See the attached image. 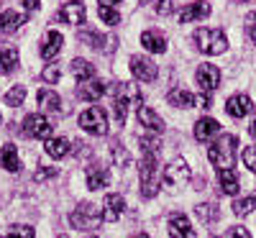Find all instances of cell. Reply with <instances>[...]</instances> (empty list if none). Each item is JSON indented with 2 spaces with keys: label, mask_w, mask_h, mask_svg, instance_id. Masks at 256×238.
<instances>
[{
  "label": "cell",
  "mask_w": 256,
  "mask_h": 238,
  "mask_svg": "<svg viewBox=\"0 0 256 238\" xmlns=\"http://www.w3.org/2000/svg\"><path fill=\"white\" fill-rule=\"evenodd\" d=\"M236 146H238L236 136H220L208 148V159L218 169H233V162H236Z\"/></svg>",
  "instance_id": "cell-1"
},
{
  "label": "cell",
  "mask_w": 256,
  "mask_h": 238,
  "mask_svg": "<svg viewBox=\"0 0 256 238\" xmlns=\"http://www.w3.org/2000/svg\"><path fill=\"white\" fill-rule=\"evenodd\" d=\"M192 38H195L198 49L202 54H210V56L212 54H223L228 49V38H226V34L220 28H198Z\"/></svg>",
  "instance_id": "cell-2"
},
{
  "label": "cell",
  "mask_w": 256,
  "mask_h": 238,
  "mask_svg": "<svg viewBox=\"0 0 256 238\" xmlns=\"http://www.w3.org/2000/svg\"><path fill=\"white\" fill-rule=\"evenodd\" d=\"M138 180H141V194H144V198H154V194L159 192V166H156V154H144Z\"/></svg>",
  "instance_id": "cell-3"
},
{
  "label": "cell",
  "mask_w": 256,
  "mask_h": 238,
  "mask_svg": "<svg viewBox=\"0 0 256 238\" xmlns=\"http://www.w3.org/2000/svg\"><path fill=\"white\" fill-rule=\"evenodd\" d=\"M80 126L88 134H92V136H105L108 134V118H105L102 108H88V110L80 116Z\"/></svg>",
  "instance_id": "cell-4"
},
{
  "label": "cell",
  "mask_w": 256,
  "mask_h": 238,
  "mask_svg": "<svg viewBox=\"0 0 256 238\" xmlns=\"http://www.w3.org/2000/svg\"><path fill=\"white\" fill-rule=\"evenodd\" d=\"M102 220V212H98V208L92 202H82L72 215H70V223L74 228H98V223Z\"/></svg>",
  "instance_id": "cell-5"
},
{
  "label": "cell",
  "mask_w": 256,
  "mask_h": 238,
  "mask_svg": "<svg viewBox=\"0 0 256 238\" xmlns=\"http://www.w3.org/2000/svg\"><path fill=\"white\" fill-rule=\"evenodd\" d=\"M24 134L28 138H49L52 136V123L46 116H41V113H31L26 116L24 120Z\"/></svg>",
  "instance_id": "cell-6"
},
{
  "label": "cell",
  "mask_w": 256,
  "mask_h": 238,
  "mask_svg": "<svg viewBox=\"0 0 256 238\" xmlns=\"http://www.w3.org/2000/svg\"><path fill=\"white\" fill-rule=\"evenodd\" d=\"M190 180V166L184 159H174L169 166H164V174H162V182L166 187H180Z\"/></svg>",
  "instance_id": "cell-7"
},
{
  "label": "cell",
  "mask_w": 256,
  "mask_h": 238,
  "mask_svg": "<svg viewBox=\"0 0 256 238\" xmlns=\"http://www.w3.org/2000/svg\"><path fill=\"white\" fill-rule=\"evenodd\" d=\"M195 80H198L200 88L205 90V95H210L212 90H218V84H220V70L216 67V64H200Z\"/></svg>",
  "instance_id": "cell-8"
},
{
  "label": "cell",
  "mask_w": 256,
  "mask_h": 238,
  "mask_svg": "<svg viewBox=\"0 0 256 238\" xmlns=\"http://www.w3.org/2000/svg\"><path fill=\"white\" fill-rule=\"evenodd\" d=\"M131 72L134 77H138L141 82H154L159 70H156V64L152 59H146V56H131Z\"/></svg>",
  "instance_id": "cell-9"
},
{
  "label": "cell",
  "mask_w": 256,
  "mask_h": 238,
  "mask_svg": "<svg viewBox=\"0 0 256 238\" xmlns=\"http://www.w3.org/2000/svg\"><path fill=\"white\" fill-rule=\"evenodd\" d=\"M169 233H172V238H198V230L190 226L184 212H172L169 215Z\"/></svg>",
  "instance_id": "cell-10"
},
{
  "label": "cell",
  "mask_w": 256,
  "mask_h": 238,
  "mask_svg": "<svg viewBox=\"0 0 256 238\" xmlns=\"http://www.w3.org/2000/svg\"><path fill=\"white\" fill-rule=\"evenodd\" d=\"M56 18L62 20V24H84V3H80V0H72V3H64L56 13Z\"/></svg>",
  "instance_id": "cell-11"
},
{
  "label": "cell",
  "mask_w": 256,
  "mask_h": 238,
  "mask_svg": "<svg viewBox=\"0 0 256 238\" xmlns=\"http://www.w3.org/2000/svg\"><path fill=\"white\" fill-rule=\"evenodd\" d=\"M141 46L152 54H164L166 52V36L156 28H148L141 34Z\"/></svg>",
  "instance_id": "cell-12"
},
{
  "label": "cell",
  "mask_w": 256,
  "mask_h": 238,
  "mask_svg": "<svg viewBox=\"0 0 256 238\" xmlns=\"http://www.w3.org/2000/svg\"><path fill=\"white\" fill-rule=\"evenodd\" d=\"M113 98H120V100H126V102H134V105H136V110H138L141 102H144L141 90L136 88V84H131V82H116V88H113Z\"/></svg>",
  "instance_id": "cell-13"
},
{
  "label": "cell",
  "mask_w": 256,
  "mask_h": 238,
  "mask_svg": "<svg viewBox=\"0 0 256 238\" xmlns=\"http://www.w3.org/2000/svg\"><path fill=\"white\" fill-rule=\"evenodd\" d=\"M226 110H228V116H233V118H244V116H248V113L254 110V102H251L248 95H233V98H228V102H226Z\"/></svg>",
  "instance_id": "cell-14"
},
{
  "label": "cell",
  "mask_w": 256,
  "mask_h": 238,
  "mask_svg": "<svg viewBox=\"0 0 256 238\" xmlns=\"http://www.w3.org/2000/svg\"><path fill=\"white\" fill-rule=\"evenodd\" d=\"M136 118H138V123H141L144 128H148V131H154V134H162V131H164V120L159 118V113L152 110V108L141 105L138 110H136Z\"/></svg>",
  "instance_id": "cell-15"
},
{
  "label": "cell",
  "mask_w": 256,
  "mask_h": 238,
  "mask_svg": "<svg viewBox=\"0 0 256 238\" xmlns=\"http://www.w3.org/2000/svg\"><path fill=\"white\" fill-rule=\"evenodd\" d=\"M62 44H64V36L59 31H49L46 38H44V44H41V56L44 59H56V54L62 52Z\"/></svg>",
  "instance_id": "cell-16"
},
{
  "label": "cell",
  "mask_w": 256,
  "mask_h": 238,
  "mask_svg": "<svg viewBox=\"0 0 256 238\" xmlns=\"http://www.w3.org/2000/svg\"><path fill=\"white\" fill-rule=\"evenodd\" d=\"M88 187L90 190H102V187H108V182H110V174H108V169L105 166H100V164H92V166H88Z\"/></svg>",
  "instance_id": "cell-17"
},
{
  "label": "cell",
  "mask_w": 256,
  "mask_h": 238,
  "mask_svg": "<svg viewBox=\"0 0 256 238\" xmlns=\"http://www.w3.org/2000/svg\"><path fill=\"white\" fill-rule=\"evenodd\" d=\"M24 24H26V13H18V10L0 13V34H13L16 28H20Z\"/></svg>",
  "instance_id": "cell-18"
},
{
  "label": "cell",
  "mask_w": 256,
  "mask_h": 238,
  "mask_svg": "<svg viewBox=\"0 0 256 238\" xmlns=\"http://www.w3.org/2000/svg\"><path fill=\"white\" fill-rule=\"evenodd\" d=\"M218 131H220V123L216 118H200L195 123V138L198 141H208V138L216 136Z\"/></svg>",
  "instance_id": "cell-19"
},
{
  "label": "cell",
  "mask_w": 256,
  "mask_h": 238,
  "mask_svg": "<svg viewBox=\"0 0 256 238\" xmlns=\"http://www.w3.org/2000/svg\"><path fill=\"white\" fill-rule=\"evenodd\" d=\"M123 208H126V200L120 198V194H108V198H105V212H102V220H108V223L118 220V215L123 212Z\"/></svg>",
  "instance_id": "cell-20"
},
{
  "label": "cell",
  "mask_w": 256,
  "mask_h": 238,
  "mask_svg": "<svg viewBox=\"0 0 256 238\" xmlns=\"http://www.w3.org/2000/svg\"><path fill=\"white\" fill-rule=\"evenodd\" d=\"M210 16V6L208 3H190L180 10V20L182 24H190V20H198V18H208Z\"/></svg>",
  "instance_id": "cell-21"
},
{
  "label": "cell",
  "mask_w": 256,
  "mask_h": 238,
  "mask_svg": "<svg viewBox=\"0 0 256 238\" xmlns=\"http://www.w3.org/2000/svg\"><path fill=\"white\" fill-rule=\"evenodd\" d=\"M16 67H18V49L10 44H0V70L10 74Z\"/></svg>",
  "instance_id": "cell-22"
},
{
  "label": "cell",
  "mask_w": 256,
  "mask_h": 238,
  "mask_svg": "<svg viewBox=\"0 0 256 238\" xmlns=\"http://www.w3.org/2000/svg\"><path fill=\"white\" fill-rule=\"evenodd\" d=\"M218 182H220V190H223L226 194H236V192L241 190L238 174H236L233 169H218Z\"/></svg>",
  "instance_id": "cell-23"
},
{
  "label": "cell",
  "mask_w": 256,
  "mask_h": 238,
  "mask_svg": "<svg viewBox=\"0 0 256 238\" xmlns=\"http://www.w3.org/2000/svg\"><path fill=\"white\" fill-rule=\"evenodd\" d=\"M0 166H3L6 172H18L20 169V159L16 154V146L13 144H6L3 151H0Z\"/></svg>",
  "instance_id": "cell-24"
},
{
  "label": "cell",
  "mask_w": 256,
  "mask_h": 238,
  "mask_svg": "<svg viewBox=\"0 0 256 238\" xmlns=\"http://www.w3.org/2000/svg\"><path fill=\"white\" fill-rule=\"evenodd\" d=\"M72 74L77 77V82H90L95 77V64H90L88 59H74L72 62Z\"/></svg>",
  "instance_id": "cell-25"
},
{
  "label": "cell",
  "mask_w": 256,
  "mask_h": 238,
  "mask_svg": "<svg viewBox=\"0 0 256 238\" xmlns=\"http://www.w3.org/2000/svg\"><path fill=\"white\" fill-rule=\"evenodd\" d=\"M102 92H105V84H102V82H98V80H90V82L80 84L77 98H80V100H98Z\"/></svg>",
  "instance_id": "cell-26"
},
{
  "label": "cell",
  "mask_w": 256,
  "mask_h": 238,
  "mask_svg": "<svg viewBox=\"0 0 256 238\" xmlns=\"http://www.w3.org/2000/svg\"><path fill=\"white\" fill-rule=\"evenodd\" d=\"M70 141L67 138H49L46 141V154L49 156H54V159H64V156H67L70 154Z\"/></svg>",
  "instance_id": "cell-27"
},
{
  "label": "cell",
  "mask_w": 256,
  "mask_h": 238,
  "mask_svg": "<svg viewBox=\"0 0 256 238\" xmlns=\"http://www.w3.org/2000/svg\"><path fill=\"white\" fill-rule=\"evenodd\" d=\"M38 105L44 108V110H49V113H59V110H62V100H59V95L52 92V90H41V92H38Z\"/></svg>",
  "instance_id": "cell-28"
},
{
  "label": "cell",
  "mask_w": 256,
  "mask_h": 238,
  "mask_svg": "<svg viewBox=\"0 0 256 238\" xmlns=\"http://www.w3.org/2000/svg\"><path fill=\"white\" fill-rule=\"evenodd\" d=\"M80 41H82V44H88V46H92V49L108 52L105 41H110V38H105V36H102V34H98V31H80Z\"/></svg>",
  "instance_id": "cell-29"
},
{
  "label": "cell",
  "mask_w": 256,
  "mask_h": 238,
  "mask_svg": "<svg viewBox=\"0 0 256 238\" xmlns=\"http://www.w3.org/2000/svg\"><path fill=\"white\" fill-rule=\"evenodd\" d=\"M195 212H198V218H200L202 223H212V220H218V218H220V210L212 205V202H202V205H198Z\"/></svg>",
  "instance_id": "cell-30"
},
{
  "label": "cell",
  "mask_w": 256,
  "mask_h": 238,
  "mask_svg": "<svg viewBox=\"0 0 256 238\" xmlns=\"http://www.w3.org/2000/svg\"><path fill=\"white\" fill-rule=\"evenodd\" d=\"M169 102L177 105V108H192L195 105V95L187 92V90H172L169 92Z\"/></svg>",
  "instance_id": "cell-31"
},
{
  "label": "cell",
  "mask_w": 256,
  "mask_h": 238,
  "mask_svg": "<svg viewBox=\"0 0 256 238\" xmlns=\"http://www.w3.org/2000/svg\"><path fill=\"white\" fill-rule=\"evenodd\" d=\"M24 98H26V88H24V84H16L13 90H8V92H6V105L18 108L20 102H24Z\"/></svg>",
  "instance_id": "cell-32"
},
{
  "label": "cell",
  "mask_w": 256,
  "mask_h": 238,
  "mask_svg": "<svg viewBox=\"0 0 256 238\" xmlns=\"http://www.w3.org/2000/svg\"><path fill=\"white\" fill-rule=\"evenodd\" d=\"M254 208H256V194H251V198H244V200H236V202H233V212H236V215H248Z\"/></svg>",
  "instance_id": "cell-33"
},
{
  "label": "cell",
  "mask_w": 256,
  "mask_h": 238,
  "mask_svg": "<svg viewBox=\"0 0 256 238\" xmlns=\"http://www.w3.org/2000/svg\"><path fill=\"white\" fill-rule=\"evenodd\" d=\"M113 159H116L118 166H128V164H131V154H128L126 146H120V144H113Z\"/></svg>",
  "instance_id": "cell-34"
},
{
  "label": "cell",
  "mask_w": 256,
  "mask_h": 238,
  "mask_svg": "<svg viewBox=\"0 0 256 238\" xmlns=\"http://www.w3.org/2000/svg\"><path fill=\"white\" fill-rule=\"evenodd\" d=\"M98 13H100V18L105 20V24H110V26H118L120 24V13L113 10V8H98Z\"/></svg>",
  "instance_id": "cell-35"
},
{
  "label": "cell",
  "mask_w": 256,
  "mask_h": 238,
  "mask_svg": "<svg viewBox=\"0 0 256 238\" xmlns=\"http://www.w3.org/2000/svg\"><path fill=\"white\" fill-rule=\"evenodd\" d=\"M8 238H34V228L31 226H13L8 230Z\"/></svg>",
  "instance_id": "cell-36"
},
{
  "label": "cell",
  "mask_w": 256,
  "mask_h": 238,
  "mask_svg": "<svg viewBox=\"0 0 256 238\" xmlns=\"http://www.w3.org/2000/svg\"><path fill=\"white\" fill-rule=\"evenodd\" d=\"M244 164L256 174V146H246L244 148Z\"/></svg>",
  "instance_id": "cell-37"
},
{
  "label": "cell",
  "mask_w": 256,
  "mask_h": 238,
  "mask_svg": "<svg viewBox=\"0 0 256 238\" xmlns=\"http://www.w3.org/2000/svg\"><path fill=\"white\" fill-rule=\"evenodd\" d=\"M246 36L251 38V44L256 46V10L246 16Z\"/></svg>",
  "instance_id": "cell-38"
},
{
  "label": "cell",
  "mask_w": 256,
  "mask_h": 238,
  "mask_svg": "<svg viewBox=\"0 0 256 238\" xmlns=\"http://www.w3.org/2000/svg\"><path fill=\"white\" fill-rule=\"evenodd\" d=\"M49 177H56V166H41L36 174H34V180L36 182H46Z\"/></svg>",
  "instance_id": "cell-39"
},
{
  "label": "cell",
  "mask_w": 256,
  "mask_h": 238,
  "mask_svg": "<svg viewBox=\"0 0 256 238\" xmlns=\"http://www.w3.org/2000/svg\"><path fill=\"white\" fill-rule=\"evenodd\" d=\"M41 80H44V82H56V80H59V67L49 64V67L44 70V74H41Z\"/></svg>",
  "instance_id": "cell-40"
},
{
  "label": "cell",
  "mask_w": 256,
  "mask_h": 238,
  "mask_svg": "<svg viewBox=\"0 0 256 238\" xmlns=\"http://www.w3.org/2000/svg\"><path fill=\"white\" fill-rule=\"evenodd\" d=\"M156 10H159V16H169V13L174 10V0H159Z\"/></svg>",
  "instance_id": "cell-41"
},
{
  "label": "cell",
  "mask_w": 256,
  "mask_h": 238,
  "mask_svg": "<svg viewBox=\"0 0 256 238\" xmlns=\"http://www.w3.org/2000/svg\"><path fill=\"white\" fill-rule=\"evenodd\" d=\"M230 238H251V233H248L244 226H233V228H230Z\"/></svg>",
  "instance_id": "cell-42"
},
{
  "label": "cell",
  "mask_w": 256,
  "mask_h": 238,
  "mask_svg": "<svg viewBox=\"0 0 256 238\" xmlns=\"http://www.w3.org/2000/svg\"><path fill=\"white\" fill-rule=\"evenodd\" d=\"M24 6H26V10H38V0H24Z\"/></svg>",
  "instance_id": "cell-43"
},
{
  "label": "cell",
  "mask_w": 256,
  "mask_h": 238,
  "mask_svg": "<svg viewBox=\"0 0 256 238\" xmlns=\"http://www.w3.org/2000/svg\"><path fill=\"white\" fill-rule=\"evenodd\" d=\"M98 3H100V8H110L113 3H120V0H98Z\"/></svg>",
  "instance_id": "cell-44"
},
{
  "label": "cell",
  "mask_w": 256,
  "mask_h": 238,
  "mask_svg": "<svg viewBox=\"0 0 256 238\" xmlns=\"http://www.w3.org/2000/svg\"><path fill=\"white\" fill-rule=\"evenodd\" d=\"M248 134H251V136H254V138H256V118H254V120H251V128H248Z\"/></svg>",
  "instance_id": "cell-45"
},
{
  "label": "cell",
  "mask_w": 256,
  "mask_h": 238,
  "mask_svg": "<svg viewBox=\"0 0 256 238\" xmlns=\"http://www.w3.org/2000/svg\"><path fill=\"white\" fill-rule=\"evenodd\" d=\"M134 238H148V236H146V233H138V236H134Z\"/></svg>",
  "instance_id": "cell-46"
},
{
  "label": "cell",
  "mask_w": 256,
  "mask_h": 238,
  "mask_svg": "<svg viewBox=\"0 0 256 238\" xmlns=\"http://www.w3.org/2000/svg\"><path fill=\"white\" fill-rule=\"evenodd\" d=\"M141 3H152V0H141Z\"/></svg>",
  "instance_id": "cell-47"
},
{
  "label": "cell",
  "mask_w": 256,
  "mask_h": 238,
  "mask_svg": "<svg viewBox=\"0 0 256 238\" xmlns=\"http://www.w3.org/2000/svg\"><path fill=\"white\" fill-rule=\"evenodd\" d=\"M59 238H70V236H59Z\"/></svg>",
  "instance_id": "cell-48"
},
{
  "label": "cell",
  "mask_w": 256,
  "mask_h": 238,
  "mask_svg": "<svg viewBox=\"0 0 256 238\" xmlns=\"http://www.w3.org/2000/svg\"><path fill=\"white\" fill-rule=\"evenodd\" d=\"M88 238H98V236H88Z\"/></svg>",
  "instance_id": "cell-49"
},
{
  "label": "cell",
  "mask_w": 256,
  "mask_h": 238,
  "mask_svg": "<svg viewBox=\"0 0 256 238\" xmlns=\"http://www.w3.org/2000/svg\"><path fill=\"white\" fill-rule=\"evenodd\" d=\"M238 3H246V0H238Z\"/></svg>",
  "instance_id": "cell-50"
},
{
  "label": "cell",
  "mask_w": 256,
  "mask_h": 238,
  "mask_svg": "<svg viewBox=\"0 0 256 238\" xmlns=\"http://www.w3.org/2000/svg\"><path fill=\"white\" fill-rule=\"evenodd\" d=\"M0 120H3V118H0Z\"/></svg>",
  "instance_id": "cell-51"
}]
</instances>
